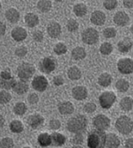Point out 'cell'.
Segmentation results:
<instances>
[{
  "mask_svg": "<svg viewBox=\"0 0 133 148\" xmlns=\"http://www.w3.org/2000/svg\"><path fill=\"white\" fill-rule=\"evenodd\" d=\"M87 127V119L84 115H77L67 123V130L75 134H82Z\"/></svg>",
  "mask_w": 133,
  "mask_h": 148,
  "instance_id": "1",
  "label": "cell"
},
{
  "mask_svg": "<svg viewBox=\"0 0 133 148\" xmlns=\"http://www.w3.org/2000/svg\"><path fill=\"white\" fill-rule=\"evenodd\" d=\"M107 134L99 130H93L88 134L87 146L89 148H104L106 146Z\"/></svg>",
  "mask_w": 133,
  "mask_h": 148,
  "instance_id": "2",
  "label": "cell"
},
{
  "mask_svg": "<svg viewBox=\"0 0 133 148\" xmlns=\"http://www.w3.org/2000/svg\"><path fill=\"white\" fill-rule=\"evenodd\" d=\"M116 128L123 135H128L133 131V121L128 116H121L116 122Z\"/></svg>",
  "mask_w": 133,
  "mask_h": 148,
  "instance_id": "3",
  "label": "cell"
},
{
  "mask_svg": "<svg viewBox=\"0 0 133 148\" xmlns=\"http://www.w3.org/2000/svg\"><path fill=\"white\" fill-rule=\"evenodd\" d=\"M35 72V67L29 63H23L17 69L18 77L21 80H27Z\"/></svg>",
  "mask_w": 133,
  "mask_h": 148,
  "instance_id": "4",
  "label": "cell"
},
{
  "mask_svg": "<svg viewBox=\"0 0 133 148\" xmlns=\"http://www.w3.org/2000/svg\"><path fill=\"white\" fill-rule=\"evenodd\" d=\"M116 101H117V95H115V92H113L111 91L103 92L99 97V102L101 108L104 109L110 108L113 106V104L116 102Z\"/></svg>",
  "mask_w": 133,
  "mask_h": 148,
  "instance_id": "5",
  "label": "cell"
},
{
  "mask_svg": "<svg viewBox=\"0 0 133 148\" xmlns=\"http://www.w3.org/2000/svg\"><path fill=\"white\" fill-rule=\"evenodd\" d=\"M82 41L84 43L88 45H93L98 42L99 33L95 28L88 27L82 33Z\"/></svg>",
  "mask_w": 133,
  "mask_h": 148,
  "instance_id": "6",
  "label": "cell"
},
{
  "mask_svg": "<svg viewBox=\"0 0 133 148\" xmlns=\"http://www.w3.org/2000/svg\"><path fill=\"white\" fill-rule=\"evenodd\" d=\"M93 123L96 130L105 132L110 126V120L105 115H97L93 120Z\"/></svg>",
  "mask_w": 133,
  "mask_h": 148,
  "instance_id": "7",
  "label": "cell"
},
{
  "mask_svg": "<svg viewBox=\"0 0 133 148\" xmlns=\"http://www.w3.org/2000/svg\"><path fill=\"white\" fill-rule=\"evenodd\" d=\"M117 69L122 74H130L133 72V60L128 58H121L117 62Z\"/></svg>",
  "mask_w": 133,
  "mask_h": 148,
  "instance_id": "8",
  "label": "cell"
},
{
  "mask_svg": "<svg viewBox=\"0 0 133 148\" xmlns=\"http://www.w3.org/2000/svg\"><path fill=\"white\" fill-rule=\"evenodd\" d=\"M56 67V63L55 59L51 58H44L43 59H42V61L39 64V68L41 71L47 74H49L53 71H55Z\"/></svg>",
  "mask_w": 133,
  "mask_h": 148,
  "instance_id": "9",
  "label": "cell"
},
{
  "mask_svg": "<svg viewBox=\"0 0 133 148\" xmlns=\"http://www.w3.org/2000/svg\"><path fill=\"white\" fill-rule=\"evenodd\" d=\"M49 85L48 79L43 76V75H38L34 78L32 80V86L34 90L38 92H44Z\"/></svg>",
  "mask_w": 133,
  "mask_h": 148,
  "instance_id": "10",
  "label": "cell"
},
{
  "mask_svg": "<svg viewBox=\"0 0 133 148\" xmlns=\"http://www.w3.org/2000/svg\"><path fill=\"white\" fill-rule=\"evenodd\" d=\"M71 94H72V96L75 100L83 101L87 97L88 92H87L86 87H85L83 86H75L72 89Z\"/></svg>",
  "mask_w": 133,
  "mask_h": 148,
  "instance_id": "11",
  "label": "cell"
},
{
  "mask_svg": "<svg viewBox=\"0 0 133 148\" xmlns=\"http://www.w3.org/2000/svg\"><path fill=\"white\" fill-rule=\"evenodd\" d=\"M90 21L96 26H102L106 21V14L101 11H94L91 14Z\"/></svg>",
  "mask_w": 133,
  "mask_h": 148,
  "instance_id": "12",
  "label": "cell"
},
{
  "mask_svg": "<svg viewBox=\"0 0 133 148\" xmlns=\"http://www.w3.org/2000/svg\"><path fill=\"white\" fill-rule=\"evenodd\" d=\"M113 21H114V22H115V24H117V26L124 27L129 23L130 17L126 12L120 11V12H117L115 15H114Z\"/></svg>",
  "mask_w": 133,
  "mask_h": 148,
  "instance_id": "13",
  "label": "cell"
},
{
  "mask_svg": "<svg viewBox=\"0 0 133 148\" xmlns=\"http://www.w3.org/2000/svg\"><path fill=\"white\" fill-rule=\"evenodd\" d=\"M47 33L51 38H58L62 33L60 24L55 21L50 22L47 27Z\"/></svg>",
  "mask_w": 133,
  "mask_h": 148,
  "instance_id": "14",
  "label": "cell"
},
{
  "mask_svg": "<svg viewBox=\"0 0 133 148\" xmlns=\"http://www.w3.org/2000/svg\"><path fill=\"white\" fill-rule=\"evenodd\" d=\"M27 36V33L25 28L22 27H14L12 31V39L16 42H21L24 41Z\"/></svg>",
  "mask_w": 133,
  "mask_h": 148,
  "instance_id": "15",
  "label": "cell"
},
{
  "mask_svg": "<svg viewBox=\"0 0 133 148\" xmlns=\"http://www.w3.org/2000/svg\"><path fill=\"white\" fill-rule=\"evenodd\" d=\"M44 122V118L38 114H34L32 116H29L27 118V123L32 129H37L40 127Z\"/></svg>",
  "mask_w": 133,
  "mask_h": 148,
  "instance_id": "16",
  "label": "cell"
},
{
  "mask_svg": "<svg viewBox=\"0 0 133 148\" xmlns=\"http://www.w3.org/2000/svg\"><path fill=\"white\" fill-rule=\"evenodd\" d=\"M121 145L120 138L114 133L107 134L106 138V146L108 148H118Z\"/></svg>",
  "mask_w": 133,
  "mask_h": 148,
  "instance_id": "17",
  "label": "cell"
},
{
  "mask_svg": "<svg viewBox=\"0 0 133 148\" xmlns=\"http://www.w3.org/2000/svg\"><path fill=\"white\" fill-rule=\"evenodd\" d=\"M58 111L62 115H71L74 112V106L71 101H63L58 105Z\"/></svg>",
  "mask_w": 133,
  "mask_h": 148,
  "instance_id": "18",
  "label": "cell"
},
{
  "mask_svg": "<svg viewBox=\"0 0 133 148\" xmlns=\"http://www.w3.org/2000/svg\"><path fill=\"white\" fill-rule=\"evenodd\" d=\"M66 138L64 134L59 132H54L51 134V145L54 146H61L64 145Z\"/></svg>",
  "mask_w": 133,
  "mask_h": 148,
  "instance_id": "19",
  "label": "cell"
},
{
  "mask_svg": "<svg viewBox=\"0 0 133 148\" xmlns=\"http://www.w3.org/2000/svg\"><path fill=\"white\" fill-rule=\"evenodd\" d=\"M28 88H29V86H28L27 83L26 81L21 79L20 81L16 82V84H15V86H13L12 89L17 95H24L25 92H27L28 91Z\"/></svg>",
  "mask_w": 133,
  "mask_h": 148,
  "instance_id": "20",
  "label": "cell"
},
{
  "mask_svg": "<svg viewBox=\"0 0 133 148\" xmlns=\"http://www.w3.org/2000/svg\"><path fill=\"white\" fill-rule=\"evenodd\" d=\"M118 50L122 53H127L132 48V41L130 38H123L117 44Z\"/></svg>",
  "mask_w": 133,
  "mask_h": 148,
  "instance_id": "21",
  "label": "cell"
},
{
  "mask_svg": "<svg viewBox=\"0 0 133 148\" xmlns=\"http://www.w3.org/2000/svg\"><path fill=\"white\" fill-rule=\"evenodd\" d=\"M25 22L29 27H34L39 24V17L34 13L28 12L25 15Z\"/></svg>",
  "mask_w": 133,
  "mask_h": 148,
  "instance_id": "22",
  "label": "cell"
},
{
  "mask_svg": "<svg viewBox=\"0 0 133 148\" xmlns=\"http://www.w3.org/2000/svg\"><path fill=\"white\" fill-rule=\"evenodd\" d=\"M71 57L74 60H82L86 57V52L83 47H76L71 51Z\"/></svg>",
  "mask_w": 133,
  "mask_h": 148,
  "instance_id": "23",
  "label": "cell"
},
{
  "mask_svg": "<svg viewBox=\"0 0 133 148\" xmlns=\"http://www.w3.org/2000/svg\"><path fill=\"white\" fill-rule=\"evenodd\" d=\"M5 17L11 23H16L20 21V12L14 8H10L5 12Z\"/></svg>",
  "mask_w": 133,
  "mask_h": 148,
  "instance_id": "24",
  "label": "cell"
},
{
  "mask_svg": "<svg viewBox=\"0 0 133 148\" xmlns=\"http://www.w3.org/2000/svg\"><path fill=\"white\" fill-rule=\"evenodd\" d=\"M67 74L69 79L71 80H79L82 76L80 69L77 66H71V68H69Z\"/></svg>",
  "mask_w": 133,
  "mask_h": 148,
  "instance_id": "25",
  "label": "cell"
},
{
  "mask_svg": "<svg viewBox=\"0 0 133 148\" xmlns=\"http://www.w3.org/2000/svg\"><path fill=\"white\" fill-rule=\"evenodd\" d=\"M98 83L102 87H108L112 83V76L108 72H103L98 78Z\"/></svg>",
  "mask_w": 133,
  "mask_h": 148,
  "instance_id": "26",
  "label": "cell"
},
{
  "mask_svg": "<svg viewBox=\"0 0 133 148\" xmlns=\"http://www.w3.org/2000/svg\"><path fill=\"white\" fill-rule=\"evenodd\" d=\"M38 144L43 147H46L51 145V135L47 132L41 133L37 138Z\"/></svg>",
  "mask_w": 133,
  "mask_h": 148,
  "instance_id": "27",
  "label": "cell"
},
{
  "mask_svg": "<svg viewBox=\"0 0 133 148\" xmlns=\"http://www.w3.org/2000/svg\"><path fill=\"white\" fill-rule=\"evenodd\" d=\"M120 108L123 111H130L133 108V99L126 96L120 101Z\"/></svg>",
  "mask_w": 133,
  "mask_h": 148,
  "instance_id": "28",
  "label": "cell"
},
{
  "mask_svg": "<svg viewBox=\"0 0 133 148\" xmlns=\"http://www.w3.org/2000/svg\"><path fill=\"white\" fill-rule=\"evenodd\" d=\"M10 130L13 133H21L24 131L23 123L19 120H13L10 123Z\"/></svg>",
  "mask_w": 133,
  "mask_h": 148,
  "instance_id": "29",
  "label": "cell"
},
{
  "mask_svg": "<svg viewBox=\"0 0 133 148\" xmlns=\"http://www.w3.org/2000/svg\"><path fill=\"white\" fill-rule=\"evenodd\" d=\"M73 12H74V13H75L76 16H78V17H83L87 12V7H86V5L85 4L80 3V4H77V5H74Z\"/></svg>",
  "mask_w": 133,
  "mask_h": 148,
  "instance_id": "30",
  "label": "cell"
},
{
  "mask_svg": "<svg viewBox=\"0 0 133 148\" xmlns=\"http://www.w3.org/2000/svg\"><path fill=\"white\" fill-rule=\"evenodd\" d=\"M52 6V3L49 0H40L37 3V8L43 12H48Z\"/></svg>",
  "mask_w": 133,
  "mask_h": 148,
  "instance_id": "31",
  "label": "cell"
},
{
  "mask_svg": "<svg viewBox=\"0 0 133 148\" xmlns=\"http://www.w3.org/2000/svg\"><path fill=\"white\" fill-rule=\"evenodd\" d=\"M16 79L14 78H12L10 79H0V87L5 89V90H9V89H12L13 86L16 84Z\"/></svg>",
  "mask_w": 133,
  "mask_h": 148,
  "instance_id": "32",
  "label": "cell"
},
{
  "mask_svg": "<svg viewBox=\"0 0 133 148\" xmlns=\"http://www.w3.org/2000/svg\"><path fill=\"white\" fill-rule=\"evenodd\" d=\"M129 87H130V83L126 79H118L116 83V88L121 92H127Z\"/></svg>",
  "mask_w": 133,
  "mask_h": 148,
  "instance_id": "33",
  "label": "cell"
},
{
  "mask_svg": "<svg viewBox=\"0 0 133 148\" xmlns=\"http://www.w3.org/2000/svg\"><path fill=\"white\" fill-rule=\"evenodd\" d=\"M27 108L24 102H17L14 105L13 112L18 116H22L27 112Z\"/></svg>",
  "mask_w": 133,
  "mask_h": 148,
  "instance_id": "34",
  "label": "cell"
},
{
  "mask_svg": "<svg viewBox=\"0 0 133 148\" xmlns=\"http://www.w3.org/2000/svg\"><path fill=\"white\" fill-rule=\"evenodd\" d=\"M112 51H113V45L110 42H103L100 47V52L104 56H108L111 54Z\"/></svg>",
  "mask_w": 133,
  "mask_h": 148,
  "instance_id": "35",
  "label": "cell"
},
{
  "mask_svg": "<svg viewBox=\"0 0 133 148\" xmlns=\"http://www.w3.org/2000/svg\"><path fill=\"white\" fill-rule=\"evenodd\" d=\"M12 100V95L10 92L2 90L0 91V104H6Z\"/></svg>",
  "mask_w": 133,
  "mask_h": 148,
  "instance_id": "36",
  "label": "cell"
},
{
  "mask_svg": "<svg viewBox=\"0 0 133 148\" xmlns=\"http://www.w3.org/2000/svg\"><path fill=\"white\" fill-rule=\"evenodd\" d=\"M54 52L56 55H64L67 52V47L63 42H58L54 47Z\"/></svg>",
  "mask_w": 133,
  "mask_h": 148,
  "instance_id": "37",
  "label": "cell"
},
{
  "mask_svg": "<svg viewBox=\"0 0 133 148\" xmlns=\"http://www.w3.org/2000/svg\"><path fill=\"white\" fill-rule=\"evenodd\" d=\"M79 27H80L79 22L76 20H73V18H70V20L67 21V24H66V27L70 32L77 31L79 29Z\"/></svg>",
  "mask_w": 133,
  "mask_h": 148,
  "instance_id": "38",
  "label": "cell"
},
{
  "mask_svg": "<svg viewBox=\"0 0 133 148\" xmlns=\"http://www.w3.org/2000/svg\"><path fill=\"white\" fill-rule=\"evenodd\" d=\"M14 142L11 138H4L0 141V148H13Z\"/></svg>",
  "mask_w": 133,
  "mask_h": 148,
  "instance_id": "39",
  "label": "cell"
},
{
  "mask_svg": "<svg viewBox=\"0 0 133 148\" xmlns=\"http://www.w3.org/2000/svg\"><path fill=\"white\" fill-rule=\"evenodd\" d=\"M118 5V2L117 0H106L103 2V6L107 10H114Z\"/></svg>",
  "mask_w": 133,
  "mask_h": 148,
  "instance_id": "40",
  "label": "cell"
},
{
  "mask_svg": "<svg viewBox=\"0 0 133 148\" xmlns=\"http://www.w3.org/2000/svg\"><path fill=\"white\" fill-rule=\"evenodd\" d=\"M103 35L106 38H114L117 35V30L114 27H107L103 31Z\"/></svg>",
  "mask_w": 133,
  "mask_h": 148,
  "instance_id": "41",
  "label": "cell"
},
{
  "mask_svg": "<svg viewBox=\"0 0 133 148\" xmlns=\"http://www.w3.org/2000/svg\"><path fill=\"white\" fill-rule=\"evenodd\" d=\"M27 54V49L25 46H20L15 49V55L19 58H23Z\"/></svg>",
  "mask_w": 133,
  "mask_h": 148,
  "instance_id": "42",
  "label": "cell"
},
{
  "mask_svg": "<svg viewBox=\"0 0 133 148\" xmlns=\"http://www.w3.org/2000/svg\"><path fill=\"white\" fill-rule=\"evenodd\" d=\"M84 142V137L82 134H76L72 138H71V143L74 145H80Z\"/></svg>",
  "mask_w": 133,
  "mask_h": 148,
  "instance_id": "43",
  "label": "cell"
},
{
  "mask_svg": "<svg viewBox=\"0 0 133 148\" xmlns=\"http://www.w3.org/2000/svg\"><path fill=\"white\" fill-rule=\"evenodd\" d=\"M84 110L87 113H93L96 110V105L93 102H87L84 106Z\"/></svg>",
  "mask_w": 133,
  "mask_h": 148,
  "instance_id": "44",
  "label": "cell"
},
{
  "mask_svg": "<svg viewBox=\"0 0 133 148\" xmlns=\"http://www.w3.org/2000/svg\"><path fill=\"white\" fill-rule=\"evenodd\" d=\"M61 127V123L58 119H52L49 122V128L53 131H56V130L60 129Z\"/></svg>",
  "mask_w": 133,
  "mask_h": 148,
  "instance_id": "45",
  "label": "cell"
},
{
  "mask_svg": "<svg viewBox=\"0 0 133 148\" xmlns=\"http://www.w3.org/2000/svg\"><path fill=\"white\" fill-rule=\"evenodd\" d=\"M33 38L35 42H41L43 41V38H44V36H43V34L42 31H35L34 34H33Z\"/></svg>",
  "mask_w": 133,
  "mask_h": 148,
  "instance_id": "46",
  "label": "cell"
},
{
  "mask_svg": "<svg viewBox=\"0 0 133 148\" xmlns=\"http://www.w3.org/2000/svg\"><path fill=\"white\" fill-rule=\"evenodd\" d=\"M12 75H11V71L9 69H5L4 71H1V73H0V79H12Z\"/></svg>",
  "mask_w": 133,
  "mask_h": 148,
  "instance_id": "47",
  "label": "cell"
},
{
  "mask_svg": "<svg viewBox=\"0 0 133 148\" xmlns=\"http://www.w3.org/2000/svg\"><path fill=\"white\" fill-rule=\"evenodd\" d=\"M27 101L30 104H36L39 101V97L36 94H30L27 97Z\"/></svg>",
  "mask_w": 133,
  "mask_h": 148,
  "instance_id": "48",
  "label": "cell"
},
{
  "mask_svg": "<svg viewBox=\"0 0 133 148\" xmlns=\"http://www.w3.org/2000/svg\"><path fill=\"white\" fill-rule=\"evenodd\" d=\"M53 82L56 86H62L64 83V78L62 76H56L54 78V79H53Z\"/></svg>",
  "mask_w": 133,
  "mask_h": 148,
  "instance_id": "49",
  "label": "cell"
},
{
  "mask_svg": "<svg viewBox=\"0 0 133 148\" xmlns=\"http://www.w3.org/2000/svg\"><path fill=\"white\" fill-rule=\"evenodd\" d=\"M5 31H6V26L5 23L0 21V36H2L5 34Z\"/></svg>",
  "mask_w": 133,
  "mask_h": 148,
  "instance_id": "50",
  "label": "cell"
},
{
  "mask_svg": "<svg viewBox=\"0 0 133 148\" xmlns=\"http://www.w3.org/2000/svg\"><path fill=\"white\" fill-rule=\"evenodd\" d=\"M123 4L126 8H132L133 7V0H125V1H123Z\"/></svg>",
  "mask_w": 133,
  "mask_h": 148,
  "instance_id": "51",
  "label": "cell"
},
{
  "mask_svg": "<svg viewBox=\"0 0 133 148\" xmlns=\"http://www.w3.org/2000/svg\"><path fill=\"white\" fill-rule=\"evenodd\" d=\"M125 148H133V138H128L126 140Z\"/></svg>",
  "mask_w": 133,
  "mask_h": 148,
  "instance_id": "52",
  "label": "cell"
},
{
  "mask_svg": "<svg viewBox=\"0 0 133 148\" xmlns=\"http://www.w3.org/2000/svg\"><path fill=\"white\" fill-rule=\"evenodd\" d=\"M5 123V120L4 118V116L2 115H0V128H2L4 126Z\"/></svg>",
  "mask_w": 133,
  "mask_h": 148,
  "instance_id": "53",
  "label": "cell"
},
{
  "mask_svg": "<svg viewBox=\"0 0 133 148\" xmlns=\"http://www.w3.org/2000/svg\"><path fill=\"white\" fill-rule=\"evenodd\" d=\"M71 148H83L82 146H80V145H73Z\"/></svg>",
  "mask_w": 133,
  "mask_h": 148,
  "instance_id": "54",
  "label": "cell"
},
{
  "mask_svg": "<svg viewBox=\"0 0 133 148\" xmlns=\"http://www.w3.org/2000/svg\"><path fill=\"white\" fill-rule=\"evenodd\" d=\"M130 32H131V34H133V25L130 27Z\"/></svg>",
  "mask_w": 133,
  "mask_h": 148,
  "instance_id": "55",
  "label": "cell"
},
{
  "mask_svg": "<svg viewBox=\"0 0 133 148\" xmlns=\"http://www.w3.org/2000/svg\"><path fill=\"white\" fill-rule=\"evenodd\" d=\"M1 7H2V5H1V3H0V9H1Z\"/></svg>",
  "mask_w": 133,
  "mask_h": 148,
  "instance_id": "56",
  "label": "cell"
},
{
  "mask_svg": "<svg viewBox=\"0 0 133 148\" xmlns=\"http://www.w3.org/2000/svg\"><path fill=\"white\" fill-rule=\"evenodd\" d=\"M24 148H31V147H28V146H26V147H24Z\"/></svg>",
  "mask_w": 133,
  "mask_h": 148,
  "instance_id": "57",
  "label": "cell"
}]
</instances>
